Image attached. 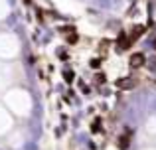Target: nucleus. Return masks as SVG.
<instances>
[{
  "instance_id": "1",
  "label": "nucleus",
  "mask_w": 156,
  "mask_h": 150,
  "mask_svg": "<svg viewBox=\"0 0 156 150\" xmlns=\"http://www.w3.org/2000/svg\"><path fill=\"white\" fill-rule=\"evenodd\" d=\"M133 42H134V40L133 38H130V36H126V34H121V36H119V50H121V51H125V50H129V47L130 46H133Z\"/></svg>"
},
{
  "instance_id": "2",
  "label": "nucleus",
  "mask_w": 156,
  "mask_h": 150,
  "mask_svg": "<svg viewBox=\"0 0 156 150\" xmlns=\"http://www.w3.org/2000/svg\"><path fill=\"white\" fill-rule=\"evenodd\" d=\"M146 63V58L142 54H134L133 58H130V61H129V65L133 67V69H138V67H142Z\"/></svg>"
},
{
  "instance_id": "3",
  "label": "nucleus",
  "mask_w": 156,
  "mask_h": 150,
  "mask_svg": "<svg viewBox=\"0 0 156 150\" xmlns=\"http://www.w3.org/2000/svg\"><path fill=\"white\" fill-rule=\"evenodd\" d=\"M136 83H138V81L133 79V77H129V79H119V81H117V85L122 89V91H129V89H133Z\"/></svg>"
},
{
  "instance_id": "4",
  "label": "nucleus",
  "mask_w": 156,
  "mask_h": 150,
  "mask_svg": "<svg viewBox=\"0 0 156 150\" xmlns=\"http://www.w3.org/2000/svg\"><path fill=\"white\" fill-rule=\"evenodd\" d=\"M144 32H146V28L138 24V26H134V28H133V32H130L129 36H130V38H133V40H138V38H140L142 34H144Z\"/></svg>"
},
{
  "instance_id": "5",
  "label": "nucleus",
  "mask_w": 156,
  "mask_h": 150,
  "mask_svg": "<svg viewBox=\"0 0 156 150\" xmlns=\"http://www.w3.org/2000/svg\"><path fill=\"white\" fill-rule=\"evenodd\" d=\"M130 144V138H129V132H126L125 136H121V140H119V146H121V150H126Z\"/></svg>"
},
{
  "instance_id": "6",
  "label": "nucleus",
  "mask_w": 156,
  "mask_h": 150,
  "mask_svg": "<svg viewBox=\"0 0 156 150\" xmlns=\"http://www.w3.org/2000/svg\"><path fill=\"white\" fill-rule=\"evenodd\" d=\"M61 34L67 38V36H71V34H75V30H73V26H65V28H61Z\"/></svg>"
},
{
  "instance_id": "7",
  "label": "nucleus",
  "mask_w": 156,
  "mask_h": 150,
  "mask_svg": "<svg viewBox=\"0 0 156 150\" xmlns=\"http://www.w3.org/2000/svg\"><path fill=\"white\" fill-rule=\"evenodd\" d=\"M67 42H69V44H75V42H77V34H71V36H67Z\"/></svg>"
},
{
  "instance_id": "8",
  "label": "nucleus",
  "mask_w": 156,
  "mask_h": 150,
  "mask_svg": "<svg viewBox=\"0 0 156 150\" xmlns=\"http://www.w3.org/2000/svg\"><path fill=\"white\" fill-rule=\"evenodd\" d=\"M107 46H109V42H107V40H105V42H101L99 50H101V51H105V50H107Z\"/></svg>"
}]
</instances>
